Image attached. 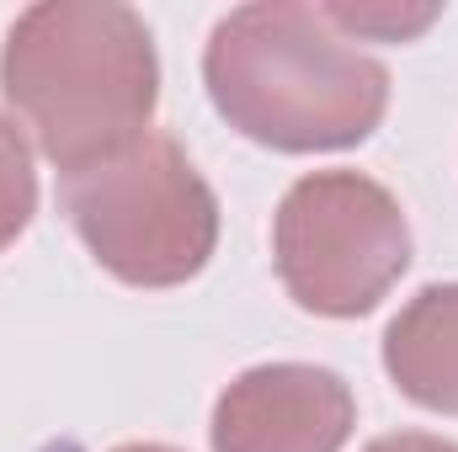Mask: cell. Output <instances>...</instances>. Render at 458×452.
Returning <instances> with one entry per match:
<instances>
[{
	"label": "cell",
	"instance_id": "cell-9",
	"mask_svg": "<svg viewBox=\"0 0 458 452\" xmlns=\"http://www.w3.org/2000/svg\"><path fill=\"white\" fill-rule=\"evenodd\" d=\"M362 452H458V442H448V437H432V431H389V437L368 442Z\"/></svg>",
	"mask_w": 458,
	"mask_h": 452
},
{
	"label": "cell",
	"instance_id": "cell-7",
	"mask_svg": "<svg viewBox=\"0 0 458 452\" xmlns=\"http://www.w3.org/2000/svg\"><path fill=\"white\" fill-rule=\"evenodd\" d=\"M38 213V171L27 133L0 113V250L16 245Z\"/></svg>",
	"mask_w": 458,
	"mask_h": 452
},
{
	"label": "cell",
	"instance_id": "cell-2",
	"mask_svg": "<svg viewBox=\"0 0 458 452\" xmlns=\"http://www.w3.org/2000/svg\"><path fill=\"white\" fill-rule=\"evenodd\" d=\"M203 86L234 133L277 155H326L373 138L389 113V70L342 38L320 5L261 0L214 21Z\"/></svg>",
	"mask_w": 458,
	"mask_h": 452
},
{
	"label": "cell",
	"instance_id": "cell-8",
	"mask_svg": "<svg viewBox=\"0 0 458 452\" xmlns=\"http://www.w3.org/2000/svg\"><path fill=\"white\" fill-rule=\"evenodd\" d=\"M320 16L342 32V38H384V43H405V38H421L437 16H443V5H416V11H405V5H384V0H368V5H320Z\"/></svg>",
	"mask_w": 458,
	"mask_h": 452
},
{
	"label": "cell",
	"instance_id": "cell-6",
	"mask_svg": "<svg viewBox=\"0 0 458 452\" xmlns=\"http://www.w3.org/2000/svg\"><path fill=\"white\" fill-rule=\"evenodd\" d=\"M384 372L411 405L432 415H458V282L421 288L389 320Z\"/></svg>",
	"mask_w": 458,
	"mask_h": 452
},
{
	"label": "cell",
	"instance_id": "cell-5",
	"mask_svg": "<svg viewBox=\"0 0 458 452\" xmlns=\"http://www.w3.org/2000/svg\"><path fill=\"white\" fill-rule=\"evenodd\" d=\"M357 426V399L336 367L261 362L214 399V452H342Z\"/></svg>",
	"mask_w": 458,
	"mask_h": 452
},
{
	"label": "cell",
	"instance_id": "cell-10",
	"mask_svg": "<svg viewBox=\"0 0 458 452\" xmlns=\"http://www.w3.org/2000/svg\"><path fill=\"white\" fill-rule=\"evenodd\" d=\"M113 452H182V448H171V442H123Z\"/></svg>",
	"mask_w": 458,
	"mask_h": 452
},
{
	"label": "cell",
	"instance_id": "cell-1",
	"mask_svg": "<svg viewBox=\"0 0 458 452\" xmlns=\"http://www.w3.org/2000/svg\"><path fill=\"white\" fill-rule=\"evenodd\" d=\"M0 96L32 149L75 176L149 133L155 38L123 0H38L0 43Z\"/></svg>",
	"mask_w": 458,
	"mask_h": 452
},
{
	"label": "cell",
	"instance_id": "cell-3",
	"mask_svg": "<svg viewBox=\"0 0 458 452\" xmlns=\"http://www.w3.org/2000/svg\"><path fill=\"white\" fill-rule=\"evenodd\" d=\"M59 203L91 261L128 288H182L219 250V197L171 133L64 176Z\"/></svg>",
	"mask_w": 458,
	"mask_h": 452
},
{
	"label": "cell",
	"instance_id": "cell-4",
	"mask_svg": "<svg viewBox=\"0 0 458 452\" xmlns=\"http://www.w3.org/2000/svg\"><path fill=\"white\" fill-rule=\"evenodd\" d=\"M411 219L362 171H310L272 213V266L283 293L320 320H362L411 272Z\"/></svg>",
	"mask_w": 458,
	"mask_h": 452
}]
</instances>
